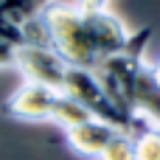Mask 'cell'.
<instances>
[{"label": "cell", "instance_id": "6da1fadb", "mask_svg": "<svg viewBox=\"0 0 160 160\" xmlns=\"http://www.w3.org/2000/svg\"><path fill=\"white\" fill-rule=\"evenodd\" d=\"M42 31V42L56 51L70 68L98 70L107 59L124 53L129 48L132 31L124 20L107 8L82 11L76 3L53 0L37 17Z\"/></svg>", "mask_w": 160, "mask_h": 160}, {"label": "cell", "instance_id": "7a4b0ae2", "mask_svg": "<svg viewBox=\"0 0 160 160\" xmlns=\"http://www.w3.org/2000/svg\"><path fill=\"white\" fill-rule=\"evenodd\" d=\"M152 37V28H141L132 34L129 48L112 59H107L96 76L112 96V101L132 118L135 135L141 129L160 127V84L155 82L152 65H146L143 51Z\"/></svg>", "mask_w": 160, "mask_h": 160}, {"label": "cell", "instance_id": "3957f363", "mask_svg": "<svg viewBox=\"0 0 160 160\" xmlns=\"http://www.w3.org/2000/svg\"><path fill=\"white\" fill-rule=\"evenodd\" d=\"M62 96L79 101L93 118L115 127L118 132L135 135V124L132 118L112 101V96L107 93V87L101 84V79L96 76V70H84V68H68L65 82H62Z\"/></svg>", "mask_w": 160, "mask_h": 160}, {"label": "cell", "instance_id": "277c9868", "mask_svg": "<svg viewBox=\"0 0 160 160\" xmlns=\"http://www.w3.org/2000/svg\"><path fill=\"white\" fill-rule=\"evenodd\" d=\"M62 93L37 82H22L6 101H3V112L14 121H31V124H42V121H53V112L59 107Z\"/></svg>", "mask_w": 160, "mask_h": 160}, {"label": "cell", "instance_id": "5b68a950", "mask_svg": "<svg viewBox=\"0 0 160 160\" xmlns=\"http://www.w3.org/2000/svg\"><path fill=\"white\" fill-rule=\"evenodd\" d=\"M14 68L22 73V82H37L62 93V82L70 65L48 45H20L14 51Z\"/></svg>", "mask_w": 160, "mask_h": 160}, {"label": "cell", "instance_id": "8992f818", "mask_svg": "<svg viewBox=\"0 0 160 160\" xmlns=\"http://www.w3.org/2000/svg\"><path fill=\"white\" fill-rule=\"evenodd\" d=\"M115 135H118L115 127H110V124H104V121H98V118H87L84 124H79V127H73V129L65 132V143H68V149H70L73 155H79V158L98 160L101 152L110 146V141H112Z\"/></svg>", "mask_w": 160, "mask_h": 160}, {"label": "cell", "instance_id": "52a82bcc", "mask_svg": "<svg viewBox=\"0 0 160 160\" xmlns=\"http://www.w3.org/2000/svg\"><path fill=\"white\" fill-rule=\"evenodd\" d=\"M135 138V160H160V127L141 129Z\"/></svg>", "mask_w": 160, "mask_h": 160}, {"label": "cell", "instance_id": "ba28073f", "mask_svg": "<svg viewBox=\"0 0 160 160\" xmlns=\"http://www.w3.org/2000/svg\"><path fill=\"white\" fill-rule=\"evenodd\" d=\"M98 160H135V138L127 132H118Z\"/></svg>", "mask_w": 160, "mask_h": 160}, {"label": "cell", "instance_id": "9c48e42d", "mask_svg": "<svg viewBox=\"0 0 160 160\" xmlns=\"http://www.w3.org/2000/svg\"><path fill=\"white\" fill-rule=\"evenodd\" d=\"M53 0H14V22L20 25V28H25L28 22H34L42 11H45V6H51Z\"/></svg>", "mask_w": 160, "mask_h": 160}, {"label": "cell", "instance_id": "30bf717a", "mask_svg": "<svg viewBox=\"0 0 160 160\" xmlns=\"http://www.w3.org/2000/svg\"><path fill=\"white\" fill-rule=\"evenodd\" d=\"M14 51H17V45L6 37H0V68H14Z\"/></svg>", "mask_w": 160, "mask_h": 160}, {"label": "cell", "instance_id": "8fae6325", "mask_svg": "<svg viewBox=\"0 0 160 160\" xmlns=\"http://www.w3.org/2000/svg\"><path fill=\"white\" fill-rule=\"evenodd\" d=\"M82 11H101V8H107V3L110 0H73Z\"/></svg>", "mask_w": 160, "mask_h": 160}, {"label": "cell", "instance_id": "7c38bea8", "mask_svg": "<svg viewBox=\"0 0 160 160\" xmlns=\"http://www.w3.org/2000/svg\"><path fill=\"white\" fill-rule=\"evenodd\" d=\"M152 70H155V82H158V84H160V59H158V62H155V65H152Z\"/></svg>", "mask_w": 160, "mask_h": 160}]
</instances>
